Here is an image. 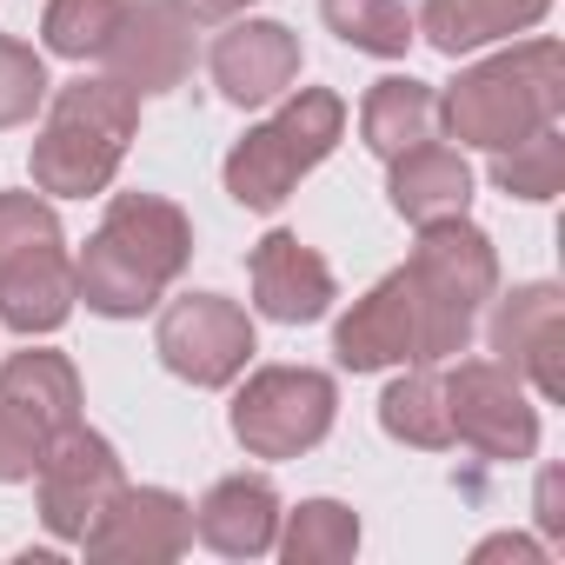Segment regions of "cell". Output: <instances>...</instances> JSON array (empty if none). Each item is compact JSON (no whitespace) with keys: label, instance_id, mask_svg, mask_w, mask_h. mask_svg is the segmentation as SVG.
Masks as SVG:
<instances>
[{"label":"cell","instance_id":"obj_1","mask_svg":"<svg viewBox=\"0 0 565 565\" xmlns=\"http://www.w3.org/2000/svg\"><path fill=\"white\" fill-rule=\"evenodd\" d=\"M186 259H193L186 213L160 193H120L100 233L87 239V253L74 259V300H87L107 320L153 313L160 294L186 273Z\"/></svg>","mask_w":565,"mask_h":565},{"label":"cell","instance_id":"obj_2","mask_svg":"<svg viewBox=\"0 0 565 565\" xmlns=\"http://www.w3.org/2000/svg\"><path fill=\"white\" fill-rule=\"evenodd\" d=\"M558 107H565V54H558V41H525L512 54L466 67L452 81V94L439 100V120L452 127V140L505 153V147L532 140L539 127H552Z\"/></svg>","mask_w":565,"mask_h":565},{"label":"cell","instance_id":"obj_3","mask_svg":"<svg viewBox=\"0 0 565 565\" xmlns=\"http://www.w3.org/2000/svg\"><path fill=\"white\" fill-rule=\"evenodd\" d=\"M399 273H406L413 307H419V353L413 360H426V366L459 360L472 327H479V307L499 287L492 239L466 213L459 220H426L419 246H413V266H399Z\"/></svg>","mask_w":565,"mask_h":565},{"label":"cell","instance_id":"obj_4","mask_svg":"<svg viewBox=\"0 0 565 565\" xmlns=\"http://www.w3.org/2000/svg\"><path fill=\"white\" fill-rule=\"evenodd\" d=\"M140 127V94L120 81H74L47 100L41 140H34V186L61 200L107 193V180L127 160V140Z\"/></svg>","mask_w":565,"mask_h":565},{"label":"cell","instance_id":"obj_5","mask_svg":"<svg viewBox=\"0 0 565 565\" xmlns=\"http://www.w3.org/2000/svg\"><path fill=\"white\" fill-rule=\"evenodd\" d=\"M347 134V100L327 87H300L273 120H259L233 153H226V193L253 213H273Z\"/></svg>","mask_w":565,"mask_h":565},{"label":"cell","instance_id":"obj_6","mask_svg":"<svg viewBox=\"0 0 565 565\" xmlns=\"http://www.w3.org/2000/svg\"><path fill=\"white\" fill-rule=\"evenodd\" d=\"M74 313V259L41 193H0V320L14 333H54Z\"/></svg>","mask_w":565,"mask_h":565},{"label":"cell","instance_id":"obj_7","mask_svg":"<svg viewBox=\"0 0 565 565\" xmlns=\"http://www.w3.org/2000/svg\"><path fill=\"white\" fill-rule=\"evenodd\" d=\"M81 426V373L67 353H14L0 366V486H21L41 472L47 446Z\"/></svg>","mask_w":565,"mask_h":565},{"label":"cell","instance_id":"obj_8","mask_svg":"<svg viewBox=\"0 0 565 565\" xmlns=\"http://www.w3.org/2000/svg\"><path fill=\"white\" fill-rule=\"evenodd\" d=\"M333 380L313 366H259L233 399V439L253 459H300L333 433Z\"/></svg>","mask_w":565,"mask_h":565},{"label":"cell","instance_id":"obj_9","mask_svg":"<svg viewBox=\"0 0 565 565\" xmlns=\"http://www.w3.org/2000/svg\"><path fill=\"white\" fill-rule=\"evenodd\" d=\"M446 419H452V439L472 446L479 459L519 466L539 452V413L519 373H505L499 360H459L446 373Z\"/></svg>","mask_w":565,"mask_h":565},{"label":"cell","instance_id":"obj_10","mask_svg":"<svg viewBox=\"0 0 565 565\" xmlns=\"http://www.w3.org/2000/svg\"><path fill=\"white\" fill-rule=\"evenodd\" d=\"M153 353L167 360V373H180L186 386H226L246 373L253 360V320L220 300V294H186L160 313L153 327Z\"/></svg>","mask_w":565,"mask_h":565},{"label":"cell","instance_id":"obj_11","mask_svg":"<svg viewBox=\"0 0 565 565\" xmlns=\"http://www.w3.org/2000/svg\"><path fill=\"white\" fill-rule=\"evenodd\" d=\"M81 545L100 565H167L193 545V505L167 486H120Z\"/></svg>","mask_w":565,"mask_h":565},{"label":"cell","instance_id":"obj_12","mask_svg":"<svg viewBox=\"0 0 565 565\" xmlns=\"http://www.w3.org/2000/svg\"><path fill=\"white\" fill-rule=\"evenodd\" d=\"M41 519H47V532L54 539H87V525L100 519V505L127 486L120 479V452L100 439V433H87V426H67L54 446H47V459H41Z\"/></svg>","mask_w":565,"mask_h":565},{"label":"cell","instance_id":"obj_13","mask_svg":"<svg viewBox=\"0 0 565 565\" xmlns=\"http://www.w3.org/2000/svg\"><path fill=\"white\" fill-rule=\"evenodd\" d=\"M100 61H107V81H120L127 94H173L193 67V21L173 0H127Z\"/></svg>","mask_w":565,"mask_h":565},{"label":"cell","instance_id":"obj_14","mask_svg":"<svg viewBox=\"0 0 565 565\" xmlns=\"http://www.w3.org/2000/svg\"><path fill=\"white\" fill-rule=\"evenodd\" d=\"M492 353L505 373L532 380L545 399H565V300L558 287H519L492 313Z\"/></svg>","mask_w":565,"mask_h":565},{"label":"cell","instance_id":"obj_15","mask_svg":"<svg viewBox=\"0 0 565 565\" xmlns=\"http://www.w3.org/2000/svg\"><path fill=\"white\" fill-rule=\"evenodd\" d=\"M206 67H213V87L233 107H266L300 81V34L279 28V21H233L213 41Z\"/></svg>","mask_w":565,"mask_h":565},{"label":"cell","instance_id":"obj_16","mask_svg":"<svg viewBox=\"0 0 565 565\" xmlns=\"http://www.w3.org/2000/svg\"><path fill=\"white\" fill-rule=\"evenodd\" d=\"M246 273H253V307L279 327H307L333 307V266L313 246H300V233H266Z\"/></svg>","mask_w":565,"mask_h":565},{"label":"cell","instance_id":"obj_17","mask_svg":"<svg viewBox=\"0 0 565 565\" xmlns=\"http://www.w3.org/2000/svg\"><path fill=\"white\" fill-rule=\"evenodd\" d=\"M333 353L347 373H380V366H406L419 353V307H413V287L406 273H386L380 287L340 320L333 333Z\"/></svg>","mask_w":565,"mask_h":565},{"label":"cell","instance_id":"obj_18","mask_svg":"<svg viewBox=\"0 0 565 565\" xmlns=\"http://www.w3.org/2000/svg\"><path fill=\"white\" fill-rule=\"evenodd\" d=\"M193 532L213 545V552H226V558H259V552H273V539H279V492L266 486V479H220L206 499H200V512H193Z\"/></svg>","mask_w":565,"mask_h":565},{"label":"cell","instance_id":"obj_19","mask_svg":"<svg viewBox=\"0 0 565 565\" xmlns=\"http://www.w3.org/2000/svg\"><path fill=\"white\" fill-rule=\"evenodd\" d=\"M386 200L399 220L426 226V220H459L472 206V167L452 153V147H413L393 160V180H386Z\"/></svg>","mask_w":565,"mask_h":565},{"label":"cell","instance_id":"obj_20","mask_svg":"<svg viewBox=\"0 0 565 565\" xmlns=\"http://www.w3.org/2000/svg\"><path fill=\"white\" fill-rule=\"evenodd\" d=\"M552 0H426L413 34H426L439 54H472L486 41H505V34H525L532 21H545Z\"/></svg>","mask_w":565,"mask_h":565},{"label":"cell","instance_id":"obj_21","mask_svg":"<svg viewBox=\"0 0 565 565\" xmlns=\"http://www.w3.org/2000/svg\"><path fill=\"white\" fill-rule=\"evenodd\" d=\"M439 127V94L426 81H380L360 107V134L380 160H399L413 147H426Z\"/></svg>","mask_w":565,"mask_h":565},{"label":"cell","instance_id":"obj_22","mask_svg":"<svg viewBox=\"0 0 565 565\" xmlns=\"http://www.w3.org/2000/svg\"><path fill=\"white\" fill-rule=\"evenodd\" d=\"M380 426L399 439V446H419V452H439L452 446V419H446V380L419 360L413 373H399L380 399Z\"/></svg>","mask_w":565,"mask_h":565},{"label":"cell","instance_id":"obj_23","mask_svg":"<svg viewBox=\"0 0 565 565\" xmlns=\"http://www.w3.org/2000/svg\"><path fill=\"white\" fill-rule=\"evenodd\" d=\"M320 21L360 47V54H380V61H399L413 47V14L399 0H320Z\"/></svg>","mask_w":565,"mask_h":565},{"label":"cell","instance_id":"obj_24","mask_svg":"<svg viewBox=\"0 0 565 565\" xmlns=\"http://www.w3.org/2000/svg\"><path fill=\"white\" fill-rule=\"evenodd\" d=\"M287 552V565H340L360 552V519L340 499H307L287 525V539H273Z\"/></svg>","mask_w":565,"mask_h":565},{"label":"cell","instance_id":"obj_25","mask_svg":"<svg viewBox=\"0 0 565 565\" xmlns=\"http://www.w3.org/2000/svg\"><path fill=\"white\" fill-rule=\"evenodd\" d=\"M120 14H127V0H47V14H41L47 54H61V61H100V47L114 41Z\"/></svg>","mask_w":565,"mask_h":565},{"label":"cell","instance_id":"obj_26","mask_svg":"<svg viewBox=\"0 0 565 565\" xmlns=\"http://www.w3.org/2000/svg\"><path fill=\"white\" fill-rule=\"evenodd\" d=\"M492 180L512 200H558V186H565V140L552 127H539L532 140H519V147H505L492 160Z\"/></svg>","mask_w":565,"mask_h":565},{"label":"cell","instance_id":"obj_27","mask_svg":"<svg viewBox=\"0 0 565 565\" xmlns=\"http://www.w3.org/2000/svg\"><path fill=\"white\" fill-rule=\"evenodd\" d=\"M41 100H47V67H41V54H34L28 41H8V34H0V127L34 120Z\"/></svg>","mask_w":565,"mask_h":565},{"label":"cell","instance_id":"obj_28","mask_svg":"<svg viewBox=\"0 0 565 565\" xmlns=\"http://www.w3.org/2000/svg\"><path fill=\"white\" fill-rule=\"evenodd\" d=\"M539 532L545 539H565V479H558V466L539 472Z\"/></svg>","mask_w":565,"mask_h":565},{"label":"cell","instance_id":"obj_29","mask_svg":"<svg viewBox=\"0 0 565 565\" xmlns=\"http://www.w3.org/2000/svg\"><path fill=\"white\" fill-rule=\"evenodd\" d=\"M472 558H479V565H492V558H512V565H539L545 552H539L532 539H519V532H499V539H486Z\"/></svg>","mask_w":565,"mask_h":565},{"label":"cell","instance_id":"obj_30","mask_svg":"<svg viewBox=\"0 0 565 565\" xmlns=\"http://www.w3.org/2000/svg\"><path fill=\"white\" fill-rule=\"evenodd\" d=\"M173 8H180L186 21H233L246 0H173Z\"/></svg>","mask_w":565,"mask_h":565}]
</instances>
